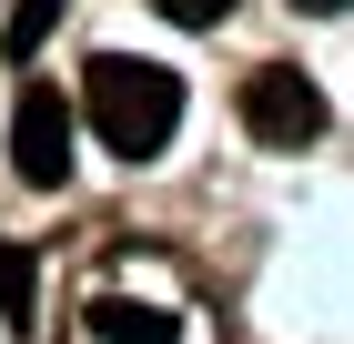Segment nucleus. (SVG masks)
I'll list each match as a JSON object with an SVG mask.
<instances>
[{"label": "nucleus", "mask_w": 354, "mask_h": 344, "mask_svg": "<svg viewBox=\"0 0 354 344\" xmlns=\"http://www.w3.org/2000/svg\"><path fill=\"white\" fill-rule=\"evenodd\" d=\"M82 111H91V132H102V152L152 162V152L172 142V122H183V81H172L162 61L102 51V61L82 71Z\"/></svg>", "instance_id": "obj_1"}, {"label": "nucleus", "mask_w": 354, "mask_h": 344, "mask_svg": "<svg viewBox=\"0 0 354 344\" xmlns=\"http://www.w3.org/2000/svg\"><path fill=\"white\" fill-rule=\"evenodd\" d=\"M243 132L273 142V152H304V142H324V91L294 71V61H263L243 81Z\"/></svg>", "instance_id": "obj_2"}, {"label": "nucleus", "mask_w": 354, "mask_h": 344, "mask_svg": "<svg viewBox=\"0 0 354 344\" xmlns=\"http://www.w3.org/2000/svg\"><path fill=\"white\" fill-rule=\"evenodd\" d=\"M10 172L30 192H61L71 183V102L51 81H21V111H10Z\"/></svg>", "instance_id": "obj_3"}, {"label": "nucleus", "mask_w": 354, "mask_h": 344, "mask_svg": "<svg viewBox=\"0 0 354 344\" xmlns=\"http://www.w3.org/2000/svg\"><path fill=\"white\" fill-rule=\"evenodd\" d=\"M172 334V314H152V304H111V293H91V344H152Z\"/></svg>", "instance_id": "obj_4"}, {"label": "nucleus", "mask_w": 354, "mask_h": 344, "mask_svg": "<svg viewBox=\"0 0 354 344\" xmlns=\"http://www.w3.org/2000/svg\"><path fill=\"white\" fill-rule=\"evenodd\" d=\"M30 304H41V264H30L21 243H0V314L30 324Z\"/></svg>", "instance_id": "obj_5"}, {"label": "nucleus", "mask_w": 354, "mask_h": 344, "mask_svg": "<svg viewBox=\"0 0 354 344\" xmlns=\"http://www.w3.org/2000/svg\"><path fill=\"white\" fill-rule=\"evenodd\" d=\"M51 21H61V0H21V10H10V30H0V51H10V61H30L41 41H51Z\"/></svg>", "instance_id": "obj_6"}, {"label": "nucleus", "mask_w": 354, "mask_h": 344, "mask_svg": "<svg viewBox=\"0 0 354 344\" xmlns=\"http://www.w3.org/2000/svg\"><path fill=\"white\" fill-rule=\"evenodd\" d=\"M152 10L183 21V30H223V21H233V0H152Z\"/></svg>", "instance_id": "obj_7"}, {"label": "nucleus", "mask_w": 354, "mask_h": 344, "mask_svg": "<svg viewBox=\"0 0 354 344\" xmlns=\"http://www.w3.org/2000/svg\"><path fill=\"white\" fill-rule=\"evenodd\" d=\"M294 10H314V21H324V10H344V0H294Z\"/></svg>", "instance_id": "obj_8"}]
</instances>
